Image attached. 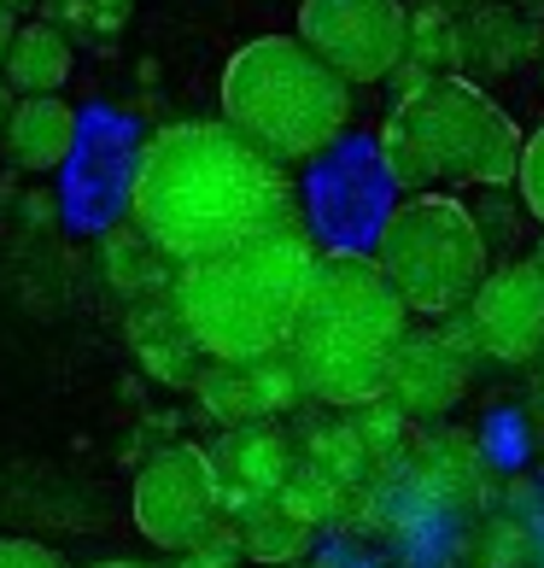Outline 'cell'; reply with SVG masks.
Wrapping results in <instances>:
<instances>
[{"mask_svg":"<svg viewBox=\"0 0 544 568\" xmlns=\"http://www.w3.org/2000/svg\"><path fill=\"white\" fill-rule=\"evenodd\" d=\"M89 568H158V562H141V557H106V562H89Z\"/></svg>","mask_w":544,"mask_h":568,"instance_id":"28","label":"cell"},{"mask_svg":"<svg viewBox=\"0 0 544 568\" xmlns=\"http://www.w3.org/2000/svg\"><path fill=\"white\" fill-rule=\"evenodd\" d=\"M53 18H59V24H71L76 36H94V7H89V0H53Z\"/></svg>","mask_w":544,"mask_h":568,"instance_id":"24","label":"cell"},{"mask_svg":"<svg viewBox=\"0 0 544 568\" xmlns=\"http://www.w3.org/2000/svg\"><path fill=\"white\" fill-rule=\"evenodd\" d=\"M12 30H18V18L0 7V59H7V41H12Z\"/></svg>","mask_w":544,"mask_h":568,"instance_id":"29","label":"cell"},{"mask_svg":"<svg viewBox=\"0 0 544 568\" xmlns=\"http://www.w3.org/2000/svg\"><path fill=\"white\" fill-rule=\"evenodd\" d=\"M76 65L71 41L59 24H18L7 41V59H0V77L18 100H41V94H59L65 77Z\"/></svg>","mask_w":544,"mask_h":568,"instance_id":"15","label":"cell"},{"mask_svg":"<svg viewBox=\"0 0 544 568\" xmlns=\"http://www.w3.org/2000/svg\"><path fill=\"white\" fill-rule=\"evenodd\" d=\"M212 469L223 480V510H246V504H264L276 498L292 469H299V452L276 423H246V428H228L212 452Z\"/></svg>","mask_w":544,"mask_h":568,"instance_id":"12","label":"cell"},{"mask_svg":"<svg viewBox=\"0 0 544 568\" xmlns=\"http://www.w3.org/2000/svg\"><path fill=\"white\" fill-rule=\"evenodd\" d=\"M100 276H106V287L117 293V300L130 305H146V300H164L176 282V264L158 258V246L141 235L135 223H117L100 235Z\"/></svg>","mask_w":544,"mask_h":568,"instance_id":"16","label":"cell"},{"mask_svg":"<svg viewBox=\"0 0 544 568\" xmlns=\"http://www.w3.org/2000/svg\"><path fill=\"white\" fill-rule=\"evenodd\" d=\"M176 568H223V562H194V557H182Z\"/></svg>","mask_w":544,"mask_h":568,"instance_id":"30","label":"cell"},{"mask_svg":"<svg viewBox=\"0 0 544 568\" xmlns=\"http://www.w3.org/2000/svg\"><path fill=\"white\" fill-rule=\"evenodd\" d=\"M130 223L158 246L164 264L182 270L299 223V194L281 164L240 141L223 118H187L141 141Z\"/></svg>","mask_w":544,"mask_h":568,"instance_id":"1","label":"cell"},{"mask_svg":"<svg viewBox=\"0 0 544 568\" xmlns=\"http://www.w3.org/2000/svg\"><path fill=\"white\" fill-rule=\"evenodd\" d=\"M515 187H521V205L544 223V130H533L521 141V164H515Z\"/></svg>","mask_w":544,"mask_h":568,"instance_id":"21","label":"cell"},{"mask_svg":"<svg viewBox=\"0 0 544 568\" xmlns=\"http://www.w3.org/2000/svg\"><path fill=\"white\" fill-rule=\"evenodd\" d=\"M404 334L410 311L374 270V258L333 246L310 264L299 317L287 334V364L299 369L305 398H322L333 410H363L387 398V369Z\"/></svg>","mask_w":544,"mask_h":568,"instance_id":"2","label":"cell"},{"mask_svg":"<svg viewBox=\"0 0 544 568\" xmlns=\"http://www.w3.org/2000/svg\"><path fill=\"white\" fill-rule=\"evenodd\" d=\"M299 41L346 89H369L404 65L410 7L404 0H299Z\"/></svg>","mask_w":544,"mask_h":568,"instance_id":"8","label":"cell"},{"mask_svg":"<svg viewBox=\"0 0 544 568\" xmlns=\"http://www.w3.org/2000/svg\"><path fill=\"white\" fill-rule=\"evenodd\" d=\"M89 7H94V30H123V24H130V0H89Z\"/></svg>","mask_w":544,"mask_h":568,"instance_id":"25","label":"cell"},{"mask_svg":"<svg viewBox=\"0 0 544 568\" xmlns=\"http://www.w3.org/2000/svg\"><path fill=\"white\" fill-rule=\"evenodd\" d=\"M223 123L264 159L305 164L328 153L351 123V89L299 36H258L223 65Z\"/></svg>","mask_w":544,"mask_h":568,"instance_id":"5","label":"cell"},{"mask_svg":"<svg viewBox=\"0 0 544 568\" xmlns=\"http://www.w3.org/2000/svg\"><path fill=\"white\" fill-rule=\"evenodd\" d=\"M194 398L228 434L246 423H276V416H287L305 398V387H299V369L287 364V352H276V357H258V364H205L194 375Z\"/></svg>","mask_w":544,"mask_h":568,"instance_id":"10","label":"cell"},{"mask_svg":"<svg viewBox=\"0 0 544 568\" xmlns=\"http://www.w3.org/2000/svg\"><path fill=\"white\" fill-rule=\"evenodd\" d=\"M12 106H18V94L7 89V77H0V130H7V118H12Z\"/></svg>","mask_w":544,"mask_h":568,"instance_id":"27","label":"cell"},{"mask_svg":"<svg viewBox=\"0 0 544 568\" xmlns=\"http://www.w3.org/2000/svg\"><path fill=\"white\" fill-rule=\"evenodd\" d=\"M515 118L486 89L463 77H433L404 94L381 130V164L404 194H445V187H504L521 164Z\"/></svg>","mask_w":544,"mask_h":568,"instance_id":"4","label":"cell"},{"mask_svg":"<svg viewBox=\"0 0 544 568\" xmlns=\"http://www.w3.org/2000/svg\"><path fill=\"white\" fill-rule=\"evenodd\" d=\"M351 428H358V439H363V452H369V457H381V452L399 446V434H404V410H392L387 398H374V405H363V410H358V423H351Z\"/></svg>","mask_w":544,"mask_h":568,"instance_id":"20","label":"cell"},{"mask_svg":"<svg viewBox=\"0 0 544 568\" xmlns=\"http://www.w3.org/2000/svg\"><path fill=\"white\" fill-rule=\"evenodd\" d=\"M474 346L497 364H533L544 357V276L533 258L486 270V282L469 300Z\"/></svg>","mask_w":544,"mask_h":568,"instance_id":"9","label":"cell"},{"mask_svg":"<svg viewBox=\"0 0 544 568\" xmlns=\"http://www.w3.org/2000/svg\"><path fill=\"white\" fill-rule=\"evenodd\" d=\"M0 7H7V12H12V7H18V0H0Z\"/></svg>","mask_w":544,"mask_h":568,"instance_id":"31","label":"cell"},{"mask_svg":"<svg viewBox=\"0 0 544 568\" xmlns=\"http://www.w3.org/2000/svg\"><path fill=\"white\" fill-rule=\"evenodd\" d=\"M521 551H527V534L515 528V521H497L492 528V551H486V568H515Z\"/></svg>","mask_w":544,"mask_h":568,"instance_id":"23","label":"cell"},{"mask_svg":"<svg viewBox=\"0 0 544 568\" xmlns=\"http://www.w3.org/2000/svg\"><path fill=\"white\" fill-rule=\"evenodd\" d=\"M276 504H281L292 521H299V528H317V521H328L333 510H346V487H333L328 475H317L310 463H299L292 480L276 493Z\"/></svg>","mask_w":544,"mask_h":568,"instance_id":"19","label":"cell"},{"mask_svg":"<svg viewBox=\"0 0 544 568\" xmlns=\"http://www.w3.org/2000/svg\"><path fill=\"white\" fill-rule=\"evenodd\" d=\"M374 270L399 293L410 317L445 323L451 311H469L474 287L486 282V229L451 194H410L374 229Z\"/></svg>","mask_w":544,"mask_h":568,"instance_id":"6","label":"cell"},{"mask_svg":"<svg viewBox=\"0 0 544 568\" xmlns=\"http://www.w3.org/2000/svg\"><path fill=\"white\" fill-rule=\"evenodd\" d=\"M76 153V106L65 94H41V100H18L7 118V159L30 176L59 171Z\"/></svg>","mask_w":544,"mask_h":568,"instance_id":"13","label":"cell"},{"mask_svg":"<svg viewBox=\"0 0 544 568\" xmlns=\"http://www.w3.org/2000/svg\"><path fill=\"white\" fill-rule=\"evenodd\" d=\"M0 568H65V557L41 539H0Z\"/></svg>","mask_w":544,"mask_h":568,"instance_id":"22","label":"cell"},{"mask_svg":"<svg viewBox=\"0 0 544 568\" xmlns=\"http://www.w3.org/2000/svg\"><path fill=\"white\" fill-rule=\"evenodd\" d=\"M469 387H474V364L439 328H415L392 352V369H387V405L392 410L445 416L469 398Z\"/></svg>","mask_w":544,"mask_h":568,"instance_id":"11","label":"cell"},{"mask_svg":"<svg viewBox=\"0 0 544 568\" xmlns=\"http://www.w3.org/2000/svg\"><path fill=\"white\" fill-rule=\"evenodd\" d=\"M24 212H30V223H48L53 217V194H24Z\"/></svg>","mask_w":544,"mask_h":568,"instance_id":"26","label":"cell"},{"mask_svg":"<svg viewBox=\"0 0 544 568\" xmlns=\"http://www.w3.org/2000/svg\"><path fill=\"white\" fill-rule=\"evenodd\" d=\"M235 539H240V557H253V562H292L310 545V528H299L276 498H264L235 516Z\"/></svg>","mask_w":544,"mask_h":568,"instance_id":"17","label":"cell"},{"mask_svg":"<svg viewBox=\"0 0 544 568\" xmlns=\"http://www.w3.org/2000/svg\"><path fill=\"white\" fill-rule=\"evenodd\" d=\"M130 346L141 357V369L158 375V387H194V375L205 369V357L194 352L187 328L171 311V293L146 300V305H130Z\"/></svg>","mask_w":544,"mask_h":568,"instance_id":"14","label":"cell"},{"mask_svg":"<svg viewBox=\"0 0 544 568\" xmlns=\"http://www.w3.org/2000/svg\"><path fill=\"white\" fill-rule=\"evenodd\" d=\"M299 463H310L317 475H328L333 487H351V480H363L369 452H363V439H358V428H351V423H333V428H317V434L305 439V457Z\"/></svg>","mask_w":544,"mask_h":568,"instance_id":"18","label":"cell"},{"mask_svg":"<svg viewBox=\"0 0 544 568\" xmlns=\"http://www.w3.org/2000/svg\"><path fill=\"white\" fill-rule=\"evenodd\" d=\"M130 510H135V528H141L146 545L187 557L205 534H212V521L223 516V480L212 469V452L194 446V439L158 446L135 475Z\"/></svg>","mask_w":544,"mask_h":568,"instance_id":"7","label":"cell"},{"mask_svg":"<svg viewBox=\"0 0 544 568\" xmlns=\"http://www.w3.org/2000/svg\"><path fill=\"white\" fill-rule=\"evenodd\" d=\"M317 246L299 223L269 229L205 264H182L171 282V311L205 364H258L287 352Z\"/></svg>","mask_w":544,"mask_h":568,"instance_id":"3","label":"cell"},{"mask_svg":"<svg viewBox=\"0 0 544 568\" xmlns=\"http://www.w3.org/2000/svg\"><path fill=\"white\" fill-rule=\"evenodd\" d=\"M48 7H53V0H48Z\"/></svg>","mask_w":544,"mask_h":568,"instance_id":"32","label":"cell"}]
</instances>
